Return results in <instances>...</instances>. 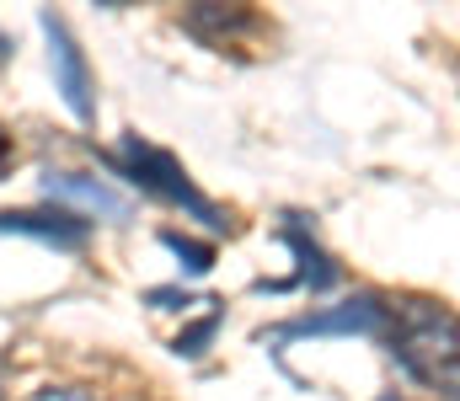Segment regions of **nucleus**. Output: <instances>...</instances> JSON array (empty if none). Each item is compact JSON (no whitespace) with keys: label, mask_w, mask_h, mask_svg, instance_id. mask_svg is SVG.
Wrapping results in <instances>:
<instances>
[{"label":"nucleus","mask_w":460,"mask_h":401,"mask_svg":"<svg viewBox=\"0 0 460 401\" xmlns=\"http://www.w3.org/2000/svg\"><path fill=\"white\" fill-rule=\"evenodd\" d=\"M161 241H166L177 257H188V267H193V273H204V267L215 263V252H209V247H199V241H182V236H161Z\"/></svg>","instance_id":"obj_7"},{"label":"nucleus","mask_w":460,"mask_h":401,"mask_svg":"<svg viewBox=\"0 0 460 401\" xmlns=\"http://www.w3.org/2000/svg\"><path fill=\"white\" fill-rule=\"evenodd\" d=\"M32 401H92V397H81V391H38Z\"/></svg>","instance_id":"obj_8"},{"label":"nucleus","mask_w":460,"mask_h":401,"mask_svg":"<svg viewBox=\"0 0 460 401\" xmlns=\"http://www.w3.org/2000/svg\"><path fill=\"white\" fill-rule=\"evenodd\" d=\"M396 359L423 380V386H439L445 397L456 391V321L450 310L439 305H412L407 310V327L396 332Z\"/></svg>","instance_id":"obj_1"},{"label":"nucleus","mask_w":460,"mask_h":401,"mask_svg":"<svg viewBox=\"0 0 460 401\" xmlns=\"http://www.w3.org/2000/svg\"><path fill=\"white\" fill-rule=\"evenodd\" d=\"M49 198L59 204H75V209H92V214H108V220H128V198L113 193L108 182H92V177H49L43 182Z\"/></svg>","instance_id":"obj_5"},{"label":"nucleus","mask_w":460,"mask_h":401,"mask_svg":"<svg viewBox=\"0 0 460 401\" xmlns=\"http://www.w3.org/2000/svg\"><path fill=\"white\" fill-rule=\"evenodd\" d=\"M332 332L380 337V332H385V310H380L375 300H353V305H338V310H327V316H305V321L284 327V332H279V343H284V337H332Z\"/></svg>","instance_id":"obj_4"},{"label":"nucleus","mask_w":460,"mask_h":401,"mask_svg":"<svg viewBox=\"0 0 460 401\" xmlns=\"http://www.w3.org/2000/svg\"><path fill=\"white\" fill-rule=\"evenodd\" d=\"M5 155H11V144H5V134H0V171H5Z\"/></svg>","instance_id":"obj_9"},{"label":"nucleus","mask_w":460,"mask_h":401,"mask_svg":"<svg viewBox=\"0 0 460 401\" xmlns=\"http://www.w3.org/2000/svg\"><path fill=\"white\" fill-rule=\"evenodd\" d=\"M118 161H123V171H128V182H139V187H150V193H161L166 204H182L193 220H204V225H220V209L188 182V171L166 155V150H150V144H139V139H123L118 144Z\"/></svg>","instance_id":"obj_2"},{"label":"nucleus","mask_w":460,"mask_h":401,"mask_svg":"<svg viewBox=\"0 0 460 401\" xmlns=\"http://www.w3.org/2000/svg\"><path fill=\"white\" fill-rule=\"evenodd\" d=\"M43 32H49V65H54V86H59L65 108H70L81 124H92V118H97V102H92V70H86V59H81L70 27H65L54 11H43Z\"/></svg>","instance_id":"obj_3"},{"label":"nucleus","mask_w":460,"mask_h":401,"mask_svg":"<svg viewBox=\"0 0 460 401\" xmlns=\"http://www.w3.org/2000/svg\"><path fill=\"white\" fill-rule=\"evenodd\" d=\"M0 231H16V236H38L49 247H65L75 252L86 241V225L70 220V214H0Z\"/></svg>","instance_id":"obj_6"},{"label":"nucleus","mask_w":460,"mask_h":401,"mask_svg":"<svg viewBox=\"0 0 460 401\" xmlns=\"http://www.w3.org/2000/svg\"><path fill=\"white\" fill-rule=\"evenodd\" d=\"M0 401H5V364H0Z\"/></svg>","instance_id":"obj_10"}]
</instances>
